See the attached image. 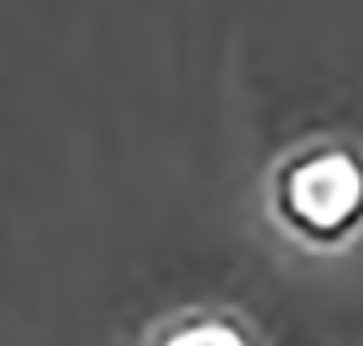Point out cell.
<instances>
[{"mask_svg": "<svg viewBox=\"0 0 363 346\" xmlns=\"http://www.w3.org/2000/svg\"><path fill=\"white\" fill-rule=\"evenodd\" d=\"M272 212L307 242H342L363 221V152L346 139H311L272 169Z\"/></svg>", "mask_w": 363, "mask_h": 346, "instance_id": "obj_1", "label": "cell"}, {"mask_svg": "<svg viewBox=\"0 0 363 346\" xmlns=\"http://www.w3.org/2000/svg\"><path fill=\"white\" fill-rule=\"evenodd\" d=\"M152 346H259V342L242 316L220 312V308H195V312H177L173 320H164Z\"/></svg>", "mask_w": 363, "mask_h": 346, "instance_id": "obj_2", "label": "cell"}]
</instances>
